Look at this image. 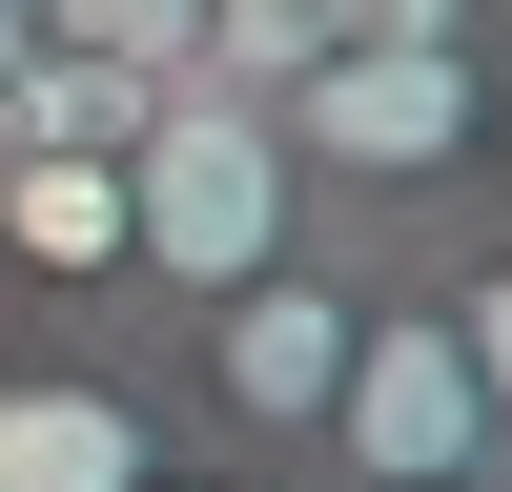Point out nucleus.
<instances>
[{
  "label": "nucleus",
  "mask_w": 512,
  "mask_h": 492,
  "mask_svg": "<svg viewBox=\"0 0 512 492\" xmlns=\"http://www.w3.org/2000/svg\"><path fill=\"white\" fill-rule=\"evenodd\" d=\"M308 226L369 267H431L472 205H512V21L492 41H328L308 82H267Z\"/></svg>",
  "instance_id": "obj_1"
},
{
  "label": "nucleus",
  "mask_w": 512,
  "mask_h": 492,
  "mask_svg": "<svg viewBox=\"0 0 512 492\" xmlns=\"http://www.w3.org/2000/svg\"><path fill=\"white\" fill-rule=\"evenodd\" d=\"M349 308H369V246H267L246 287H185V308H144V369L164 410H185L205 451H267V472H308V410L328 369H349Z\"/></svg>",
  "instance_id": "obj_2"
},
{
  "label": "nucleus",
  "mask_w": 512,
  "mask_h": 492,
  "mask_svg": "<svg viewBox=\"0 0 512 492\" xmlns=\"http://www.w3.org/2000/svg\"><path fill=\"white\" fill-rule=\"evenodd\" d=\"M123 226H144V308H185V287H246L267 246H308V164L246 82L185 62L123 103Z\"/></svg>",
  "instance_id": "obj_3"
},
{
  "label": "nucleus",
  "mask_w": 512,
  "mask_h": 492,
  "mask_svg": "<svg viewBox=\"0 0 512 492\" xmlns=\"http://www.w3.org/2000/svg\"><path fill=\"white\" fill-rule=\"evenodd\" d=\"M451 472H512L492 390H472V349H451L431 267H369L349 369H328V410H308V492H451Z\"/></svg>",
  "instance_id": "obj_4"
},
{
  "label": "nucleus",
  "mask_w": 512,
  "mask_h": 492,
  "mask_svg": "<svg viewBox=\"0 0 512 492\" xmlns=\"http://www.w3.org/2000/svg\"><path fill=\"white\" fill-rule=\"evenodd\" d=\"M164 451H185V410H164L144 328H41V308H0V492H144Z\"/></svg>",
  "instance_id": "obj_5"
},
{
  "label": "nucleus",
  "mask_w": 512,
  "mask_h": 492,
  "mask_svg": "<svg viewBox=\"0 0 512 492\" xmlns=\"http://www.w3.org/2000/svg\"><path fill=\"white\" fill-rule=\"evenodd\" d=\"M0 308H41V328H144L123 144H62V123H41V144L0 164Z\"/></svg>",
  "instance_id": "obj_6"
},
{
  "label": "nucleus",
  "mask_w": 512,
  "mask_h": 492,
  "mask_svg": "<svg viewBox=\"0 0 512 492\" xmlns=\"http://www.w3.org/2000/svg\"><path fill=\"white\" fill-rule=\"evenodd\" d=\"M431 308H451V349H472V390H492V451H512V205H472V226L431 246Z\"/></svg>",
  "instance_id": "obj_7"
},
{
  "label": "nucleus",
  "mask_w": 512,
  "mask_h": 492,
  "mask_svg": "<svg viewBox=\"0 0 512 492\" xmlns=\"http://www.w3.org/2000/svg\"><path fill=\"white\" fill-rule=\"evenodd\" d=\"M512 0H328V41H492Z\"/></svg>",
  "instance_id": "obj_8"
},
{
  "label": "nucleus",
  "mask_w": 512,
  "mask_h": 492,
  "mask_svg": "<svg viewBox=\"0 0 512 492\" xmlns=\"http://www.w3.org/2000/svg\"><path fill=\"white\" fill-rule=\"evenodd\" d=\"M144 492H308V472H267V451H205V431H185V451H164Z\"/></svg>",
  "instance_id": "obj_9"
},
{
  "label": "nucleus",
  "mask_w": 512,
  "mask_h": 492,
  "mask_svg": "<svg viewBox=\"0 0 512 492\" xmlns=\"http://www.w3.org/2000/svg\"><path fill=\"white\" fill-rule=\"evenodd\" d=\"M41 144V41H21V0H0V164Z\"/></svg>",
  "instance_id": "obj_10"
},
{
  "label": "nucleus",
  "mask_w": 512,
  "mask_h": 492,
  "mask_svg": "<svg viewBox=\"0 0 512 492\" xmlns=\"http://www.w3.org/2000/svg\"><path fill=\"white\" fill-rule=\"evenodd\" d=\"M451 492H512V472H451Z\"/></svg>",
  "instance_id": "obj_11"
}]
</instances>
